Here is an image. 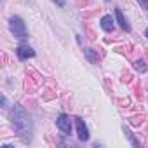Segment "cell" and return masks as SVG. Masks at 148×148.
Listing matches in <instances>:
<instances>
[{"mask_svg": "<svg viewBox=\"0 0 148 148\" xmlns=\"http://www.w3.org/2000/svg\"><path fill=\"white\" fill-rule=\"evenodd\" d=\"M11 124L12 129L19 134V138L23 141H30L32 134H33V122L30 113L21 106V105H14L11 110Z\"/></svg>", "mask_w": 148, "mask_h": 148, "instance_id": "6da1fadb", "label": "cell"}, {"mask_svg": "<svg viewBox=\"0 0 148 148\" xmlns=\"http://www.w3.org/2000/svg\"><path fill=\"white\" fill-rule=\"evenodd\" d=\"M9 30H11V33L14 35V38L21 40V42L28 40L26 25H25V21H23L19 16H11V19H9Z\"/></svg>", "mask_w": 148, "mask_h": 148, "instance_id": "7a4b0ae2", "label": "cell"}, {"mask_svg": "<svg viewBox=\"0 0 148 148\" xmlns=\"http://www.w3.org/2000/svg\"><path fill=\"white\" fill-rule=\"evenodd\" d=\"M84 54H86L87 61H89V63H92V64H96V63L99 61V58H98V54H96V51H94V49H84Z\"/></svg>", "mask_w": 148, "mask_h": 148, "instance_id": "ba28073f", "label": "cell"}, {"mask_svg": "<svg viewBox=\"0 0 148 148\" xmlns=\"http://www.w3.org/2000/svg\"><path fill=\"white\" fill-rule=\"evenodd\" d=\"M145 37H146V38H148V28H146V30H145Z\"/></svg>", "mask_w": 148, "mask_h": 148, "instance_id": "4fadbf2b", "label": "cell"}, {"mask_svg": "<svg viewBox=\"0 0 148 148\" xmlns=\"http://www.w3.org/2000/svg\"><path fill=\"white\" fill-rule=\"evenodd\" d=\"M124 132H125V134H127V138H129V139H131V143H132V145H134V146H139V141H136V139H134V136H132V132H131V131H129V129H125V127H124Z\"/></svg>", "mask_w": 148, "mask_h": 148, "instance_id": "30bf717a", "label": "cell"}, {"mask_svg": "<svg viewBox=\"0 0 148 148\" xmlns=\"http://www.w3.org/2000/svg\"><path fill=\"white\" fill-rule=\"evenodd\" d=\"M134 68H136L139 73H145V71H146V63L139 59V61H136V63H134Z\"/></svg>", "mask_w": 148, "mask_h": 148, "instance_id": "9c48e42d", "label": "cell"}, {"mask_svg": "<svg viewBox=\"0 0 148 148\" xmlns=\"http://www.w3.org/2000/svg\"><path fill=\"white\" fill-rule=\"evenodd\" d=\"M56 127L64 134H71V120H70V117L66 113H61L56 119Z\"/></svg>", "mask_w": 148, "mask_h": 148, "instance_id": "3957f363", "label": "cell"}, {"mask_svg": "<svg viewBox=\"0 0 148 148\" xmlns=\"http://www.w3.org/2000/svg\"><path fill=\"white\" fill-rule=\"evenodd\" d=\"M16 56H18V59L26 61L28 58H33V56H35V51H33L30 45L21 44V45H18V49H16Z\"/></svg>", "mask_w": 148, "mask_h": 148, "instance_id": "277c9868", "label": "cell"}, {"mask_svg": "<svg viewBox=\"0 0 148 148\" xmlns=\"http://www.w3.org/2000/svg\"><path fill=\"white\" fill-rule=\"evenodd\" d=\"M52 2H54L56 5H59V7H64V5H66V2H64V0H52Z\"/></svg>", "mask_w": 148, "mask_h": 148, "instance_id": "7c38bea8", "label": "cell"}, {"mask_svg": "<svg viewBox=\"0 0 148 148\" xmlns=\"http://www.w3.org/2000/svg\"><path fill=\"white\" fill-rule=\"evenodd\" d=\"M115 19H117V23L120 25V28H122V30H125V32H131V26H129V23H127V19L124 18V14H122V11H120L119 7H115Z\"/></svg>", "mask_w": 148, "mask_h": 148, "instance_id": "52a82bcc", "label": "cell"}, {"mask_svg": "<svg viewBox=\"0 0 148 148\" xmlns=\"http://www.w3.org/2000/svg\"><path fill=\"white\" fill-rule=\"evenodd\" d=\"M136 2H138L145 11H148V0H136Z\"/></svg>", "mask_w": 148, "mask_h": 148, "instance_id": "8fae6325", "label": "cell"}, {"mask_svg": "<svg viewBox=\"0 0 148 148\" xmlns=\"http://www.w3.org/2000/svg\"><path fill=\"white\" fill-rule=\"evenodd\" d=\"M75 124H77L79 139H80V141H87V139H89V129H87V125L84 124V120H82L80 117H77V119H75Z\"/></svg>", "mask_w": 148, "mask_h": 148, "instance_id": "5b68a950", "label": "cell"}, {"mask_svg": "<svg viewBox=\"0 0 148 148\" xmlns=\"http://www.w3.org/2000/svg\"><path fill=\"white\" fill-rule=\"evenodd\" d=\"M99 26H101L106 33H112V32L115 30L113 18H112V16H108V14H106V16H103V18H101V21H99Z\"/></svg>", "mask_w": 148, "mask_h": 148, "instance_id": "8992f818", "label": "cell"}]
</instances>
